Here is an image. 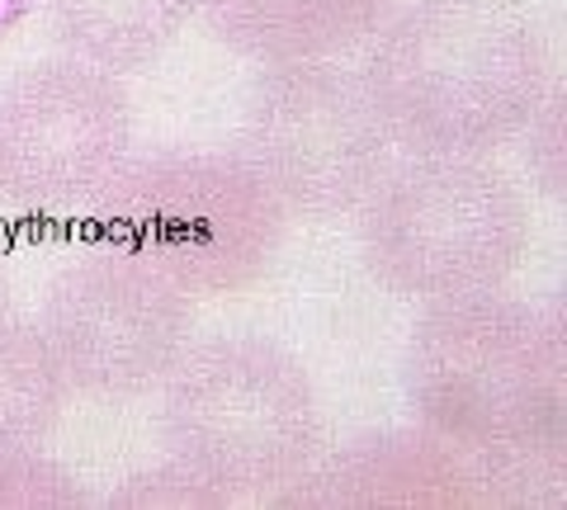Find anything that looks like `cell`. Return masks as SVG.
<instances>
[{"label": "cell", "instance_id": "obj_1", "mask_svg": "<svg viewBox=\"0 0 567 510\" xmlns=\"http://www.w3.org/2000/svg\"><path fill=\"white\" fill-rule=\"evenodd\" d=\"M29 10H33V0H0V39H6Z\"/></svg>", "mask_w": 567, "mask_h": 510}]
</instances>
